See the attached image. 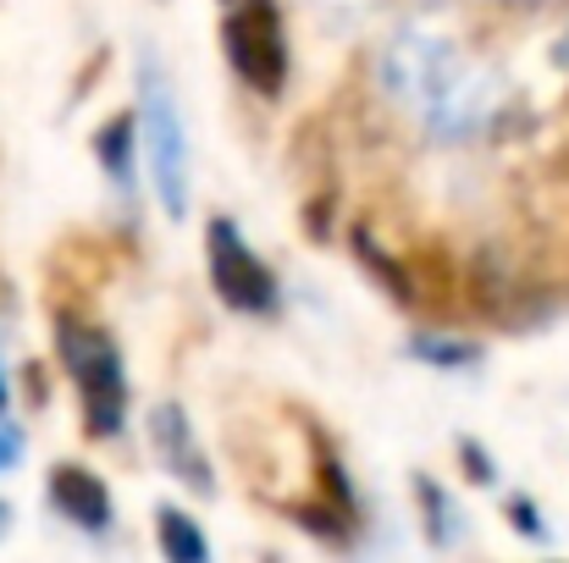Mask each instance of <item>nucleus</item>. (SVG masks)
<instances>
[{
  "label": "nucleus",
  "instance_id": "f257e3e1",
  "mask_svg": "<svg viewBox=\"0 0 569 563\" xmlns=\"http://www.w3.org/2000/svg\"><path fill=\"white\" fill-rule=\"evenodd\" d=\"M56 354H61V365L78 386L89 436L94 442L122 436V425H128V371H122V354H117L111 332H100L78 315H61L56 321Z\"/></svg>",
  "mask_w": 569,
  "mask_h": 563
},
{
  "label": "nucleus",
  "instance_id": "6e6552de",
  "mask_svg": "<svg viewBox=\"0 0 569 563\" xmlns=\"http://www.w3.org/2000/svg\"><path fill=\"white\" fill-rule=\"evenodd\" d=\"M133 139H139L133 117H111V122L94 133V155H100L106 178L122 188V193H133Z\"/></svg>",
  "mask_w": 569,
  "mask_h": 563
},
{
  "label": "nucleus",
  "instance_id": "39448f33",
  "mask_svg": "<svg viewBox=\"0 0 569 563\" xmlns=\"http://www.w3.org/2000/svg\"><path fill=\"white\" fill-rule=\"evenodd\" d=\"M150 442H156L167 475L183 481L193 497H210L216 492V470H210V459H204V448L193 436V420L183 403H156L150 409Z\"/></svg>",
  "mask_w": 569,
  "mask_h": 563
},
{
  "label": "nucleus",
  "instance_id": "7ed1b4c3",
  "mask_svg": "<svg viewBox=\"0 0 569 563\" xmlns=\"http://www.w3.org/2000/svg\"><path fill=\"white\" fill-rule=\"evenodd\" d=\"M221 44H227L232 72L249 89H260L266 100L282 94V83H288V33H282L277 0H238L221 22Z\"/></svg>",
  "mask_w": 569,
  "mask_h": 563
},
{
  "label": "nucleus",
  "instance_id": "4468645a",
  "mask_svg": "<svg viewBox=\"0 0 569 563\" xmlns=\"http://www.w3.org/2000/svg\"><path fill=\"white\" fill-rule=\"evenodd\" d=\"M17 459H22V436H17V431H6V425H0V470H11V464H17Z\"/></svg>",
  "mask_w": 569,
  "mask_h": 563
},
{
  "label": "nucleus",
  "instance_id": "9d476101",
  "mask_svg": "<svg viewBox=\"0 0 569 563\" xmlns=\"http://www.w3.org/2000/svg\"><path fill=\"white\" fill-rule=\"evenodd\" d=\"M355 254L366 260V271L377 277V282L387 288V293H392V299H398V304H415V282H409V271H403L392 254H381L377 243H371V232H366V227L355 232Z\"/></svg>",
  "mask_w": 569,
  "mask_h": 563
},
{
  "label": "nucleus",
  "instance_id": "423d86ee",
  "mask_svg": "<svg viewBox=\"0 0 569 563\" xmlns=\"http://www.w3.org/2000/svg\"><path fill=\"white\" fill-rule=\"evenodd\" d=\"M44 492H50V509H56L67 525H78L83 536H106V531L117 525L111 486H106L94 470H83V464H56L50 481H44Z\"/></svg>",
  "mask_w": 569,
  "mask_h": 563
},
{
  "label": "nucleus",
  "instance_id": "20e7f679",
  "mask_svg": "<svg viewBox=\"0 0 569 563\" xmlns=\"http://www.w3.org/2000/svg\"><path fill=\"white\" fill-rule=\"evenodd\" d=\"M204 265H210V288L232 315H271L277 310V277L266 271V260L238 238L232 221H210L204 232Z\"/></svg>",
  "mask_w": 569,
  "mask_h": 563
},
{
  "label": "nucleus",
  "instance_id": "2eb2a0df",
  "mask_svg": "<svg viewBox=\"0 0 569 563\" xmlns=\"http://www.w3.org/2000/svg\"><path fill=\"white\" fill-rule=\"evenodd\" d=\"M6 403H11V398H6V371H0V414H6Z\"/></svg>",
  "mask_w": 569,
  "mask_h": 563
},
{
  "label": "nucleus",
  "instance_id": "9b49d317",
  "mask_svg": "<svg viewBox=\"0 0 569 563\" xmlns=\"http://www.w3.org/2000/svg\"><path fill=\"white\" fill-rule=\"evenodd\" d=\"M415 360H426V365H442V371H470L481 354L470 349V343H431V338H415Z\"/></svg>",
  "mask_w": 569,
  "mask_h": 563
},
{
  "label": "nucleus",
  "instance_id": "ddd939ff",
  "mask_svg": "<svg viewBox=\"0 0 569 563\" xmlns=\"http://www.w3.org/2000/svg\"><path fill=\"white\" fill-rule=\"evenodd\" d=\"M459 464H465V475H470L476 486H492V481H498V464H492V453H487L481 442H470V436L459 442Z\"/></svg>",
  "mask_w": 569,
  "mask_h": 563
},
{
  "label": "nucleus",
  "instance_id": "dca6fc26",
  "mask_svg": "<svg viewBox=\"0 0 569 563\" xmlns=\"http://www.w3.org/2000/svg\"><path fill=\"white\" fill-rule=\"evenodd\" d=\"M6 520H11V509H6V503H0V531H6Z\"/></svg>",
  "mask_w": 569,
  "mask_h": 563
},
{
  "label": "nucleus",
  "instance_id": "1a4fd4ad",
  "mask_svg": "<svg viewBox=\"0 0 569 563\" xmlns=\"http://www.w3.org/2000/svg\"><path fill=\"white\" fill-rule=\"evenodd\" d=\"M415 503H420V520H426L431 547H453V542H459V531H465V520H459L453 497H448L431 475H415Z\"/></svg>",
  "mask_w": 569,
  "mask_h": 563
},
{
  "label": "nucleus",
  "instance_id": "0eeeda50",
  "mask_svg": "<svg viewBox=\"0 0 569 563\" xmlns=\"http://www.w3.org/2000/svg\"><path fill=\"white\" fill-rule=\"evenodd\" d=\"M156 542H161V559L167 563H210V542H204L199 520L183 514V509H172V503L156 509Z\"/></svg>",
  "mask_w": 569,
  "mask_h": 563
},
{
  "label": "nucleus",
  "instance_id": "f8f14e48",
  "mask_svg": "<svg viewBox=\"0 0 569 563\" xmlns=\"http://www.w3.org/2000/svg\"><path fill=\"white\" fill-rule=\"evenodd\" d=\"M509 525L520 531V536H531V542H548V520H542V509L531 503V497H509Z\"/></svg>",
  "mask_w": 569,
  "mask_h": 563
},
{
  "label": "nucleus",
  "instance_id": "f03ea898",
  "mask_svg": "<svg viewBox=\"0 0 569 563\" xmlns=\"http://www.w3.org/2000/svg\"><path fill=\"white\" fill-rule=\"evenodd\" d=\"M139 122H144V161H150L156 199L178 221V215H189V133H183L172 78L161 72V61L150 50L139 56Z\"/></svg>",
  "mask_w": 569,
  "mask_h": 563
}]
</instances>
